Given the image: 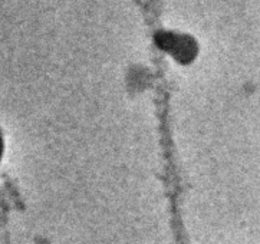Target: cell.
<instances>
[{"label":"cell","mask_w":260,"mask_h":244,"mask_svg":"<svg viewBox=\"0 0 260 244\" xmlns=\"http://www.w3.org/2000/svg\"><path fill=\"white\" fill-rule=\"evenodd\" d=\"M2 152H3V143H2V138H0V157H2Z\"/></svg>","instance_id":"1"}]
</instances>
